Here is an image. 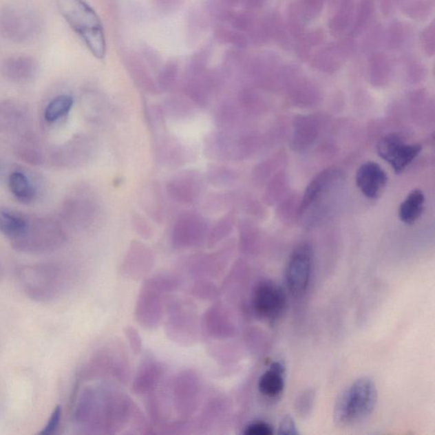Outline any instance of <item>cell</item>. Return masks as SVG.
Wrapping results in <instances>:
<instances>
[{
    "instance_id": "obj_1",
    "label": "cell",
    "mask_w": 435,
    "mask_h": 435,
    "mask_svg": "<svg viewBox=\"0 0 435 435\" xmlns=\"http://www.w3.org/2000/svg\"><path fill=\"white\" fill-rule=\"evenodd\" d=\"M67 24L97 59L107 53L106 36L99 16L85 0H56Z\"/></svg>"
},
{
    "instance_id": "obj_2",
    "label": "cell",
    "mask_w": 435,
    "mask_h": 435,
    "mask_svg": "<svg viewBox=\"0 0 435 435\" xmlns=\"http://www.w3.org/2000/svg\"><path fill=\"white\" fill-rule=\"evenodd\" d=\"M376 383L368 376L354 380L337 399L333 419L342 427L357 425L365 421L378 404Z\"/></svg>"
},
{
    "instance_id": "obj_3",
    "label": "cell",
    "mask_w": 435,
    "mask_h": 435,
    "mask_svg": "<svg viewBox=\"0 0 435 435\" xmlns=\"http://www.w3.org/2000/svg\"><path fill=\"white\" fill-rule=\"evenodd\" d=\"M41 30V19L34 10L23 6H9L0 12V32L9 41H31Z\"/></svg>"
},
{
    "instance_id": "obj_4",
    "label": "cell",
    "mask_w": 435,
    "mask_h": 435,
    "mask_svg": "<svg viewBox=\"0 0 435 435\" xmlns=\"http://www.w3.org/2000/svg\"><path fill=\"white\" fill-rule=\"evenodd\" d=\"M312 248L307 242L297 246L286 266V285L293 296L300 297L307 291L312 273Z\"/></svg>"
},
{
    "instance_id": "obj_5",
    "label": "cell",
    "mask_w": 435,
    "mask_h": 435,
    "mask_svg": "<svg viewBox=\"0 0 435 435\" xmlns=\"http://www.w3.org/2000/svg\"><path fill=\"white\" fill-rule=\"evenodd\" d=\"M423 147L419 144H407L398 134H389L376 145L379 157L389 163L396 173H401L415 160Z\"/></svg>"
},
{
    "instance_id": "obj_6",
    "label": "cell",
    "mask_w": 435,
    "mask_h": 435,
    "mask_svg": "<svg viewBox=\"0 0 435 435\" xmlns=\"http://www.w3.org/2000/svg\"><path fill=\"white\" fill-rule=\"evenodd\" d=\"M253 310L259 318L275 322L284 315L286 306V297L282 286L273 281L259 282L253 295Z\"/></svg>"
},
{
    "instance_id": "obj_7",
    "label": "cell",
    "mask_w": 435,
    "mask_h": 435,
    "mask_svg": "<svg viewBox=\"0 0 435 435\" xmlns=\"http://www.w3.org/2000/svg\"><path fill=\"white\" fill-rule=\"evenodd\" d=\"M39 269V268H38ZM23 286L32 298L48 299L56 293L58 284L57 271L52 268L43 270L27 269L21 275Z\"/></svg>"
},
{
    "instance_id": "obj_8",
    "label": "cell",
    "mask_w": 435,
    "mask_h": 435,
    "mask_svg": "<svg viewBox=\"0 0 435 435\" xmlns=\"http://www.w3.org/2000/svg\"><path fill=\"white\" fill-rule=\"evenodd\" d=\"M202 180L195 171H184L173 177L167 184V191L170 198L182 204L194 202L201 195Z\"/></svg>"
},
{
    "instance_id": "obj_9",
    "label": "cell",
    "mask_w": 435,
    "mask_h": 435,
    "mask_svg": "<svg viewBox=\"0 0 435 435\" xmlns=\"http://www.w3.org/2000/svg\"><path fill=\"white\" fill-rule=\"evenodd\" d=\"M388 176L378 163L367 162L359 167L355 182L365 198L376 199L388 183Z\"/></svg>"
},
{
    "instance_id": "obj_10",
    "label": "cell",
    "mask_w": 435,
    "mask_h": 435,
    "mask_svg": "<svg viewBox=\"0 0 435 435\" xmlns=\"http://www.w3.org/2000/svg\"><path fill=\"white\" fill-rule=\"evenodd\" d=\"M206 224L204 218L197 213H181L173 226V241L181 245L194 244L204 237Z\"/></svg>"
},
{
    "instance_id": "obj_11",
    "label": "cell",
    "mask_w": 435,
    "mask_h": 435,
    "mask_svg": "<svg viewBox=\"0 0 435 435\" xmlns=\"http://www.w3.org/2000/svg\"><path fill=\"white\" fill-rule=\"evenodd\" d=\"M34 58L25 54H14L6 58L2 64V74L10 81L23 83L31 81L37 72Z\"/></svg>"
},
{
    "instance_id": "obj_12",
    "label": "cell",
    "mask_w": 435,
    "mask_h": 435,
    "mask_svg": "<svg viewBox=\"0 0 435 435\" xmlns=\"http://www.w3.org/2000/svg\"><path fill=\"white\" fill-rule=\"evenodd\" d=\"M339 176V172L335 169H326L318 173L304 191L302 204L300 206V215L307 211L311 205L317 202Z\"/></svg>"
},
{
    "instance_id": "obj_13",
    "label": "cell",
    "mask_w": 435,
    "mask_h": 435,
    "mask_svg": "<svg viewBox=\"0 0 435 435\" xmlns=\"http://www.w3.org/2000/svg\"><path fill=\"white\" fill-rule=\"evenodd\" d=\"M285 368L279 361H275L269 369L260 376L258 382L259 392L270 399L277 398L285 389Z\"/></svg>"
},
{
    "instance_id": "obj_14",
    "label": "cell",
    "mask_w": 435,
    "mask_h": 435,
    "mask_svg": "<svg viewBox=\"0 0 435 435\" xmlns=\"http://www.w3.org/2000/svg\"><path fill=\"white\" fill-rule=\"evenodd\" d=\"M140 204L156 222L160 223L165 215L161 191L155 183L147 184L140 191Z\"/></svg>"
},
{
    "instance_id": "obj_15",
    "label": "cell",
    "mask_w": 435,
    "mask_h": 435,
    "mask_svg": "<svg viewBox=\"0 0 435 435\" xmlns=\"http://www.w3.org/2000/svg\"><path fill=\"white\" fill-rule=\"evenodd\" d=\"M425 206V195L420 189L410 192L399 208V217L402 222L413 224L422 216Z\"/></svg>"
},
{
    "instance_id": "obj_16",
    "label": "cell",
    "mask_w": 435,
    "mask_h": 435,
    "mask_svg": "<svg viewBox=\"0 0 435 435\" xmlns=\"http://www.w3.org/2000/svg\"><path fill=\"white\" fill-rule=\"evenodd\" d=\"M28 223L23 217L6 209H0V233L17 238L26 233Z\"/></svg>"
},
{
    "instance_id": "obj_17",
    "label": "cell",
    "mask_w": 435,
    "mask_h": 435,
    "mask_svg": "<svg viewBox=\"0 0 435 435\" xmlns=\"http://www.w3.org/2000/svg\"><path fill=\"white\" fill-rule=\"evenodd\" d=\"M8 184L10 191L18 200L28 204L34 199V187L24 173H12L9 177Z\"/></svg>"
},
{
    "instance_id": "obj_18",
    "label": "cell",
    "mask_w": 435,
    "mask_h": 435,
    "mask_svg": "<svg viewBox=\"0 0 435 435\" xmlns=\"http://www.w3.org/2000/svg\"><path fill=\"white\" fill-rule=\"evenodd\" d=\"M74 106V99L68 95L59 96L47 105L45 118L47 122L54 123L66 116Z\"/></svg>"
},
{
    "instance_id": "obj_19",
    "label": "cell",
    "mask_w": 435,
    "mask_h": 435,
    "mask_svg": "<svg viewBox=\"0 0 435 435\" xmlns=\"http://www.w3.org/2000/svg\"><path fill=\"white\" fill-rule=\"evenodd\" d=\"M233 173L224 166L211 165L206 170V180L213 186L224 187L233 180Z\"/></svg>"
},
{
    "instance_id": "obj_20",
    "label": "cell",
    "mask_w": 435,
    "mask_h": 435,
    "mask_svg": "<svg viewBox=\"0 0 435 435\" xmlns=\"http://www.w3.org/2000/svg\"><path fill=\"white\" fill-rule=\"evenodd\" d=\"M315 391L308 389L301 392L295 401V411L301 418H306L313 411Z\"/></svg>"
},
{
    "instance_id": "obj_21",
    "label": "cell",
    "mask_w": 435,
    "mask_h": 435,
    "mask_svg": "<svg viewBox=\"0 0 435 435\" xmlns=\"http://www.w3.org/2000/svg\"><path fill=\"white\" fill-rule=\"evenodd\" d=\"M233 224L234 220L232 215H229L221 218L210 231V240L216 242L226 237L232 231Z\"/></svg>"
},
{
    "instance_id": "obj_22",
    "label": "cell",
    "mask_w": 435,
    "mask_h": 435,
    "mask_svg": "<svg viewBox=\"0 0 435 435\" xmlns=\"http://www.w3.org/2000/svg\"><path fill=\"white\" fill-rule=\"evenodd\" d=\"M61 418H63V407H61V405H57V407L53 410L48 422H47L45 426L43 427V429L39 432V434L50 435L56 433L57 429H59Z\"/></svg>"
},
{
    "instance_id": "obj_23",
    "label": "cell",
    "mask_w": 435,
    "mask_h": 435,
    "mask_svg": "<svg viewBox=\"0 0 435 435\" xmlns=\"http://www.w3.org/2000/svg\"><path fill=\"white\" fill-rule=\"evenodd\" d=\"M245 435H271L274 434L273 427L266 422H253L244 429Z\"/></svg>"
},
{
    "instance_id": "obj_24",
    "label": "cell",
    "mask_w": 435,
    "mask_h": 435,
    "mask_svg": "<svg viewBox=\"0 0 435 435\" xmlns=\"http://www.w3.org/2000/svg\"><path fill=\"white\" fill-rule=\"evenodd\" d=\"M277 433L281 435L299 434L296 423L292 416L286 414L281 419L280 423H279Z\"/></svg>"
},
{
    "instance_id": "obj_25",
    "label": "cell",
    "mask_w": 435,
    "mask_h": 435,
    "mask_svg": "<svg viewBox=\"0 0 435 435\" xmlns=\"http://www.w3.org/2000/svg\"><path fill=\"white\" fill-rule=\"evenodd\" d=\"M132 224L135 226V229L144 235L151 233V227L149 223L147 222V220L140 215H134L132 219Z\"/></svg>"
}]
</instances>
